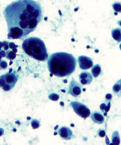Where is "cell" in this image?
<instances>
[{"instance_id": "12", "label": "cell", "mask_w": 121, "mask_h": 145, "mask_svg": "<svg viewBox=\"0 0 121 145\" xmlns=\"http://www.w3.org/2000/svg\"><path fill=\"white\" fill-rule=\"evenodd\" d=\"M113 91L114 94L121 98V79L113 86Z\"/></svg>"}, {"instance_id": "3", "label": "cell", "mask_w": 121, "mask_h": 145, "mask_svg": "<svg viewBox=\"0 0 121 145\" xmlns=\"http://www.w3.org/2000/svg\"><path fill=\"white\" fill-rule=\"evenodd\" d=\"M22 47L27 55L33 59L40 61H45L48 59L45 43L38 37H32L26 39Z\"/></svg>"}, {"instance_id": "20", "label": "cell", "mask_w": 121, "mask_h": 145, "mask_svg": "<svg viewBox=\"0 0 121 145\" xmlns=\"http://www.w3.org/2000/svg\"><path fill=\"white\" fill-rule=\"evenodd\" d=\"M7 66H8V64L6 61L4 60H2L0 61V69L2 70H5L7 69Z\"/></svg>"}, {"instance_id": "7", "label": "cell", "mask_w": 121, "mask_h": 145, "mask_svg": "<svg viewBox=\"0 0 121 145\" xmlns=\"http://www.w3.org/2000/svg\"><path fill=\"white\" fill-rule=\"evenodd\" d=\"M58 133L61 138L65 140H70L74 136L72 130L67 127H61L59 129Z\"/></svg>"}, {"instance_id": "16", "label": "cell", "mask_w": 121, "mask_h": 145, "mask_svg": "<svg viewBox=\"0 0 121 145\" xmlns=\"http://www.w3.org/2000/svg\"><path fill=\"white\" fill-rule=\"evenodd\" d=\"M91 72L94 77H98L101 73V67L99 64H95L92 67Z\"/></svg>"}, {"instance_id": "1", "label": "cell", "mask_w": 121, "mask_h": 145, "mask_svg": "<svg viewBox=\"0 0 121 145\" xmlns=\"http://www.w3.org/2000/svg\"><path fill=\"white\" fill-rule=\"evenodd\" d=\"M8 27V38L21 39L35 30L43 18L39 2L33 0H17L3 11Z\"/></svg>"}, {"instance_id": "21", "label": "cell", "mask_w": 121, "mask_h": 145, "mask_svg": "<svg viewBox=\"0 0 121 145\" xmlns=\"http://www.w3.org/2000/svg\"><path fill=\"white\" fill-rule=\"evenodd\" d=\"M97 135L100 137H103L106 136V132L105 130L102 129H99L97 131Z\"/></svg>"}, {"instance_id": "5", "label": "cell", "mask_w": 121, "mask_h": 145, "mask_svg": "<svg viewBox=\"0 0 121 145\" xmlns=\"http://www.w3.org/2000/svg\"><path fill=\"white\" fill-rule=\"evenodd\" d=\"M82 89L81 85L73 77L69 85L67 94H70L74 97H78L81 94Z\"/></svg>"}, {"instance_id": "25", "label": "cell", "mask_w": 121, "mask_h": 145, "mask_svg": "<svg viewBox=\"0 0 121 145\" xmlns=\"http://www.w3.org/2000/svg\"><path fill=\"white\" fill-rule=\"evenodd\" d=\"M0 57H5L6 56V51L3 49H0Z\"/></svg>"}, {"instance_id": "19", "label": "cell", "mask_w": 121, "mask_h": 145, "mask_svg": "<svg viewBox=\"0 0 121 145\" xmlns=\"http://www.w3.org/2000/svg\"><path fill=\"white\" fill-rule=\"evenodd\" d=\"M48 98L50 100L54 101H56L59 100V96L57 94L55 93H52L48 96Z\"/></svg>"}, {"instance_id": "4", "label": "cell", "mask_w": 121, "mask_h": 145, "mask_svg": "<svg viewBox=\"0 0 121 145\" xmlns=\"http://www.w3.org/2000/svg\"><path fill=\"white\" fill-rule=\"evenodd\" d=\"M70 105L77 115L84 119L91 115V111L89 108L83 103L77 101H72Z\"/></svg>"}, {"instance_id": "9", "label": "cell", "mask_w": 121, "mask_h": 145, "mask_svg": "<svg viewBox=\"0 0 121 145\" xmlns=\"http://www.w3.org/2000/svg\"><path fill=\"white\" fill-rule=\"evenodd\" d=\"M6 83L15 86L18 80V75L15 71L13 72H7V73L2 75Z\"/></svg>"}, {"instance_id": "18", "label": "cell", "mask_w": 121, "mask_h": 145, "mask_svg": "<svg viewBox=\"0 0 121 145\" xmlns=\"http://www.w3.org/2000/svg\"><path fill=\"white\" fill-rule=\"evenodd\" d=\"M31 125L33 129H37L40 126V121L37 119H33L31 121Z\"/></svg>"}, {"instance_id": "13", "label": "cell", "mask_w": 121, "mask_h": 145, "mask_svg": "<svg viewBox=\"0 0 121 145\" xmlns=\"http://www.w3.org/2000/svg\"><path fill=\"white\" fill-rule=\"evenodd\" d=\"M112 35L113 38L117 42H121V28H117L112 29Z\"/></svg>"}, {"instance_id": "10", "label": "cell", "mask_w": 121, "mask_h": 145, "mask_svg": "<svg viewBox=\"0 0 121 145\" xmlns=\"http://www.w3.org/2000/svg\"><path fill=\"white\" fill-rule=\"evenodd\" d=\"M79 80L81 84L83 85L90 84L92 82L93 77L90 72H83L79 75Z\"/></svg>"}, {"instance_id": "6", "label": "cell", "mask_w": 121, "mask_h": 145, "mask_svg": "<svg viewBox=\"0 0 121 145\" xmlns=\"http://www.w3.org/2000/svg\"><path fill=\"white\" fill-rule=\"evenodd\" d=\"M79 66L82 70H87L92 68L93 66V61L92 59L86 56H80L78 58Z\"/></svg>"}, {"instance_id": "11", "label": "cell", "mask_w": 121, "mask_h": 145, "mask_svg": "<svg viewBox=\"0 0 121 145\" xmlns=\"http://www.w3.org/2000/svg\"><path fill=\"white\" fill-rule=\"evenodd\" d=\"M91 118L92 121L99 124H103L105 122V117L102 113L99 111H94L92 112Z\"/></svg>"}, {"instance_id": "14", "label": "cell", "mask_w": 121, "mask_h": 145, "mask_svg": "<svg viewBox=\"0 0 121 145\" xmlns=\"http://www.w3.org/2000/svg\"><path fill=\"white\" fill-rule=\"evenodd\" d=\"M112 142L115 145L120 144V138L119 132L118 131H115L113 132L112 136Z\"/></svg>"}, {"instance_id": "8", "label": "cell", "mask_w": 121, "mask_h": 145, "mask_svg": "<svg viewBox=\"0 0 121 145\" xmlns=\"http://www.w3.org/2000/svg\"><path fill=\"white\" fill-rule=\"evenodd\" d=\"M18 47V46L15 45L13 42H9V48L6 51L5 57L10 60H13L15 59L17 55L16 53L18 51L17 49Z\"/></svg>"}, {"instance_id": "22", "label": "cell", "mask_w": 121, "mask_h": 145, "mask_svg": "<svg viewBox=\"0 0 121 145\" xmlns=\"http://www.w3.org/2000/svg\"><path fill=\"white\" fill-rule=\"evenodd\" d=\"M13 87L14 86L13 85L6 83V84L4 85L1 88H2L5 91H7L11 90L13 88Z\"/></svg>"}, {"instance_id": "2", "label": "cell", "mask_w": 121, "mask_h": 145, "mask_svg": "<svg viewBox=\"0 0 121 145\" xmlns=\"http://www.w3.org/2000/svg\"><path fill=\"white\" fill-rule=\"evenodd\" d=\"M76 64L74 56L65 52L54 53L48 60V70L58 77L69 76L75 70Z\"/></svg>"}, {"instance_id": "17", "label": "cell", "mask_w": 121, "mask_h": 145, "mask_svg": "<svg viewBox=\"0 0 121 145\" xmlns=\"http://www.w3.org/2000/svg\"><path fill=\"white\" fill-rule=\"evenodd\" d=\"M112 7L114 11L118 13H121V2H116L112 5Z\"/></svg>"}, {"instance_id": "27", "label": "cell", "mask_w": 121, "mask_h": 145, "mask_svg": "<svg viewBox=\"0 0 121 145\" xmlns=\"http://www.w3.org/2000/svg\"><path fill=\"white\" fill-rule=\"evenodd\" d=\"M120 49L121 50V43L120 44Z\"/></svg>"}, {"instance_id": "15", "label": "cell", "mask_w": 121, "mask_h": 145, "mask_svg": "<svg viewBox=\"0 0 121 145\" xmlns=\"http://www.w3.org/2000/svg\"><path fill=\"white\" fill-rule=\"evenodd\" d=\"M111 107L110 101H105V102L102 103L100 105V108L101 111L105 115H106L108 111H109Z\"/></svg>"}, {"instance_id": "23", "label": "cell", "mask_w": 121, "mask_h": 145, "mask_svg": "<svg viewBox=\"0 0 121 145\" xmlns=\"http://www.w3.org/2000/svg\"><path fill=\"white\" fill-rule=\"evenodd\" d=\"M6 82H5V81L4 80L3 76H2V75H1V76H0V88H2L4 85H5L6 84Z\"/></svg>"}, {"instance_id": "26", "label": "cell", "mask_w": 121, "mask_h": 145, "mask_svg": "<svg viewBox=\"0 0 121 145\" xmlns=\"http://www.w3.org/2000/svg\"><path fill=\"white\" fill-rule=\"evenodd\" d=\"M118 24L119 25V26H121V20H119L118 22Z\"/></svg>"}, {"instance_id": "24", "label": "cell", "mask_w": 121, "mask_h": 145, "mask_svg": "<svg viewBox=\"0 0 121 145\" xmlns=\"http://www.w3.org/2000/svg\"><path fill=\"white\" fill-rule=\"evenodd\" d=\"M112 98V95L111 94H107L105 96V100L107 101H111Z\"/></svg>"}]
</instances>
